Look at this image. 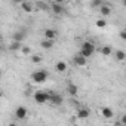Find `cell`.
<instances>
[{"label": "cell", "instance_id": "ac0fdd59", "mask_svg": "<svg viewBox=\"0 0 126 126\" xmlns=\"http://www.w3.org/2000/svg\"><path fill=\"white\" fill-rule=\"evenodd\" d=\"M116 59H117V61L126 59V52H125V50H117V52H116Z\"/></svg>", "mask_w": 126, "mask_h": 126}, {"label": "cell", "instance_id": "277c9868", "mask_svg": "<svg viewBox=\"0 0 126 126\" xmlns=\"http://www.w3.org/2000/svg\"><path fill=\"white\" fill-rule=\"evenodd\" d=\"M86 56H83L82 53H77V55H74V64L76 65H79V67H83V65H86Z\"/></svg>", "mask_w": 126, "mask_h": 126}, {"label": "cell", "instance_id": "484cf974", "mask_svg": "<svg viewBox=\"0 0 126 126\" xmlns=\"http://www.w3.org/2000/svg\"><path fill=\"white\" fill-rule=\"evenodd\" d=\"M53 2H55V3H62L64 0H53Z\"/></svg>", "mask_w": 126, "mask_h": 126}, {"label": "cell", "instance_id": "d4e9b609", "mask_svg": "<svg viewBox=\"0 0 126 126\" xmlns=\"http://www.w3.org/2000/svg\"><path fill=\"white\" fill-rule=\"evenodd\" d=\"M120 123H122V125H126V114H123V117H122Z\"/></svg>", "mask_w": 126, "mask_h": 126}, {"label": "cell", "instance_id": "e0dca14e", "mask_svg": "<svg viewBox=\"0 0 126 126\" xmlns=\"http://www.w3.org/2000/svg\"><path fill=\"white\" fill-rule=\"evenodd\" d=\"M111 52H113V49H111L110 46H102V47H101V53H102L104 56H108V55H111Z\"/></svg>", "mask_w": 126, "mask_h": 126}, {"label": "cell", "instance_id": "9c48e42d", "mask_svg": "<svg viewBox=\"0 0 126 126\" xmlns=\"http://www.w3.org/2000/svg\"><path fill=\"white\" fill-rule=\"evenodd\" d=\"M101 114H102V117H105V119H111V117L114 116V113H113V110H111L110 107H104V108L101 110Z\"/></svg>", "mask_w": 126, "mask_h": 126}, {"label": "cell", "instance_id": "4fadbf2b", "mask_svg": "<svg viewBox=\"0 0 126 126\" xmlns=\"http://www.w3.org/2000/svg\"><path fill=\"white\" fill-rule=\"evenodd\" d=\"M99 12H101L102 16H108V15L111 14V8H110L108 5H102V6L99 8Z\"/></svg>", "mask_w": 126, "mask_h": 126}, {"label": "cell", "instance_id": "ba28073f", "mask_svg": "<svg viewBox=\"0 0 126 126\" xmlns=\"http://www.w3.org/2000/svg\"><path fill=\"white\" fill-rule=\"evenodd\" d=\"M80 49H85V50H91V52H95V45H94L92 42L86 40V42H83V43H82V47H80Z\"/></svg>", "mask_w": 126, "mask_h": 126}, {"label": "cell", "instance_id": "7a4b0ae2", "mask_svg": "<svg viewBox=\"0 0 126 126\" xmlns=\"http://www.w3.org/2000/svg\"><path fill=\"white\" fill-rule=\"evenodd\" d=\"M50 99V92H36L34 94V101L37 104H45Z\"/></svg>", "mask_w": 126, "mask_h": 126}, {"label": "cell", "instance_id": "8fae6325", "mask_svg": "<svg viewBox=\"0 0 126 126\" xmlns=\"http://www.w3.org/2000/svg\"><path fill=\"white\" fill-rule=\"evenodd\" d=\"M55 37H56V31H55V30H52V28H46V30H45V39L53 40Z\"/></svg>", "mask_w": 126, "mask_h": 126}, {"label": "cell", "instance_id": "30bf717a", "mask_svg": "<svg viewBox=\"0 0 126 126\" xmlns=\"http://www.w3.org/2000/svg\"><path fill=\"white\" fill-rule=\"evenodd\" d=\"M52 11H53L56 15H61L62 12H64V8H62V3H55V2H53V5H52Z\"/></svg>", "mask_w": 126, "mask_h": 126}, {"label": "cell", "instance_id": "8992f818", "mask_svg": "<svg viewBox=\"0 0 126 126\" xmlns=\"http://www.w3.org/2000/svg\"><path fill=\"white\" fill-rule=\"evenodd\" d=\"M49 102H52L53 105H59V104H62V96H61L59 94L50 92V99H49Z\"/></svg>", "mask_w": 126, "mask_h": 126}, {"label": "cell", "instance_id": "3957f363", "mask_svg": "<svg viewBox=\"0 0 126 126\" xmlns=\"http://www.w3.org/2000/svg\"><path fill=\"white\" fill-rule=\"evenodd\" d=\"M27 108L24 107V105H19L16 110H15V117L18 119V120H22V119H25L27 117Z\"/></svg>", "mask_w": 126, "mask_h": 126}, {"label": "cell", "instance_id": "d6986e66", "mask_svg": "<svg viewBox=\"0 0 126 126\" xmlns=\"http://www.w3.org/2000/svg\"><path fill=\"white\" fill-rule=\"evenodd\" d=\"M95 25H96L98 28H105V27H107V19H98V21L95 22Z\"/></svg>", "mask_w": 126, "mask_h": 126}, {"label": "cell", "instance_id": "603a6c76", "mask_svg": "<svg viewBox=\"0 0 126 126\" xmlns=\"http://www.w3.org/2000/svg\"><path fill=\"white\" fill-rule=\"evenodd\" d=\"M92 6L101 8V6H102V0H92Z\"/></svg>", "mask_w": 126, "mask_h": 126}, {"label": "cell", "instance_id": "ffe728a7", "mask_svg": "<svg viewBox=\"0 0 126 126\" xmlns=\"http://www.w3.org/2000/svg\"><path fill=\"white\" fill-rule=\"evenodd\" d=\"M19 47H22V46H21V42H15V40H14V43L11 45V50H16V49H19Z\"/></svg>", "mask_w": 126, "mask_h": 126}, {"label": "cell", "instance_id": "44dd1931", "mask_svg": "<svg viewBox=\"0 0 126 126\" xmlns=\"http://www.w3.org/2000/svg\"><path fill=\"white\" fill-rule=\"evenodd\" d=\"M31 62L39 64V62H42V56H39V55H31Z\"/></svg>", "mask_w": 126, "mask_h": 126}, {"label": "cell", "instance_id": "7402d4cb", "mask_svg": "<svg viewBox=\"0 0 126 126\" xmlns=\"http://www.w3.org/2000/svg\"><path fill=\"white\" fill-rule=\"evenodd\" d=\"M21 52H22L24 55H30V53H31V49H30L28 46H22V47H21Z\"/></svg>", "mask_w": 126, "mask_h": 126}, {"label": "cell", "instance_id": "6da1fadb", "mask_svg": "<svg viewBox=\"0 0 126 126\" xmlns=\"http://www.w3.org/2000/svg\"><path fill=\"white\" fill-rule=\"evenodd\" d=\"M47 71H45V70H37V71H34L33 74H31V80L34 82V83H43L46 79H47Z\"/></svg>", "mask_w": 126, "mask_h": 126}, {"label": "cell", "instance_id": "cb8c5ba5", "mask_svg": "<svg viewBox=\"0 0 126 126\" xmlns=\"http://www.w3.org/2000/svg\"><path fill=\"white\" fill-rule=\"evenodd\" d=\"M120 39L126 40V30H122V31H120Z\"/></svg>", "mask_w": 126, "mask_h": 126}, {"label": "cell", "instance_id": "9a60e30c", "mask_svg": "<svg viewBox=\"0 0 126 126\" xmlns=\"http://www.w3.org/2000/svg\"><path fill=\"white\" fill-rule=\"evenodd\" d=\"M67 91H68V94H70V95H73V96H74V95H77L79 88H77L74 83H70V85H68V88H67Z\"/></svg>", "mask_w": 126, "mask_h": 126}, {"label": "cell", "instance_id": "52a82bcc", "mask_svg": "<svg viewBox=\"0 0 126 126\" xmlns=\"http://www.w3.org/2000/svg\"><path fill=\"white\" fill-rule=\"evenodd\" d=\"M55 70H56L58 73H64V71L67 70V62H64V61H58L56 64H55Z\"/></svg>", "mask_w": 126, "mask_h": 126}, {"label": "cell", "instance_id": "4316f807", "mask_svg": "<svg viewBox=\"0 0 126 126\" xmlns=\"http://www.w3.org/2000/svg\"><path fill=\"white\" fill-rule=\"evenodd\" d=\"M123 5H125V8H126V0H123Z\"/></svg>", "mask_w": 126, "mask_h": 126}, {"label": "cell", "instance_id": "5bb4252c", "mask_svg": "<svg viewBox=\"0 0 126 126\" xmlns=\"http://www.w3.org/2000/svg\"><path fill=\"white\" fill-rule=\"evenodd\" d=\"M40 46H42L43 49H50V47L53 46V40H50V39H45V40L40 42Z\"/></svg>", "mask_w": 126, "mask_h": 126}, {"label": "cell", "instance_id": "2e32d148", "mask_svg": "<svg viewBox=\"0 0 126 126\" xmlns=\"http://www.w3.org/2000/svg\"><path fill=\"white\" fill-rule=\"evenodd\" d=\"M21 8H22L24 12H28V14L33 11V6H31L30 3H27V2H22V3H21Z\"/></svg>", "mask_w": 126, "mask_h": 126}, {"label": "cell", "instance_id": "7c38bea8", "mask_svg": "<svg viewBox=\"0 0 126 126\" xmlns=\"http://www.w3.org/2000/svg\"><path fill=\"white\" fill-rule=\"evenodd\" d=\"M89 114H91V111H89L88 108H80V110L77 111V117H79V119H88Z\"/></svg>", "mask_w": 126, "mask_h": 126}, {"label": "cell", "instance_id": "5b68a950", "mask_svg": "<svg viewBox=\"0 0 126 126\" xmlns=\"http://www.w3.org/2000/svg\"><path fill=\"white\" fill-rule=\"evenodd\" d=\"M27 37V33H25V30H18V31H15L14 33V40L15 42H24V39Z\"/></svg>", "mask_w": 126, "mask_h": 126}]
</instances>
